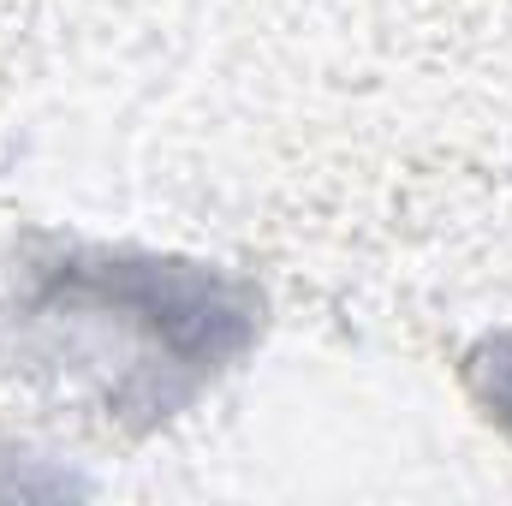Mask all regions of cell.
Returning <instances> with one entry per match:
<instances>
[{
  "label": "cell",
  "instance_id": "obj_1",
  "mask_svg": "<svg viewBox=\"0 0 512 506\" xmlns=\"http://www.w3.org/2000/svg\"><path fill=\"white\" fill-rule=\"evenodd\" d=\"M36 316L131 334L143 346V411H173L256 340L251 292L173 256H60L36 280Z\"/></svg>",
  "mask_w": 512,
  "mask_h": 506
},
{
  "label": "cell",
  "instance_id": "obj_2",
  "mask_svg": "<svg viewBox=\"0 0 512 506\" xmlns=\"http://www.w3.org/2000/svg\"><path fill=\"white\" fill-rule=\"evenodd\" d=\"M471 393L512 435V334H495V340H483L471 352Z\"/></svg>",
  "mask_w": 512,
  "mask_h": 506
}]
</instances>
